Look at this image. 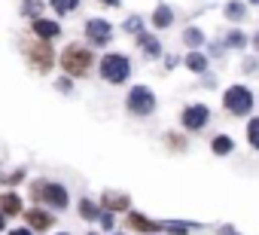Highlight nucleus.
<instances>
[{
    "label": "nucleus",
    "instance_id": "6",
    "mask_svg": "<svg viewBox=\"0 0 259 235\" xmlns=\"http://www.w3.org/2000/svg\"><path fill=\"white\" fill-rule=\"evenodd\" d=\"M207 120H210V110L204 104H189L183 110V129H189V132H201L207 126Z\"/></svg>",
    "mask_w": 259,
    "mask_h": 235
},
{
    "label": "nucleus",
    "instance_id": "22",
    "mask_svg": "<svg viewBox=\"0 0 259 235\" xmlns=\"http://www.w3.org/2000/svg\"><path fill=\"white\" fill-rule=\"evenodd\" d=\"M76 7H79V0H52V10L61 13V16L70 13V10H76Z\"/></svg>",
    "mask_w": 259,
    "mask_h": 235
},
{
    "label": "nucleus",
    "instance_id": "29",
    "mask_svg": "<svg viewBox=\"0 0 259 235\" xmlns=\"http://www.w3.org/2000/svg\"><path fill=\"white\" fill-rule=\"evenodd\" d=\"M101 4H104V7H119L122 0H101Z\"/></svg>",
    "mask_w": 259,
    "mask_h": 235
},
{
    "label": "nucleus",
    "instance_id": "21",
    "mask_svg": "<svg viewBox=\"0 0 259 235\" xmlns=\"http://www.w3.org/2000/svg\"><path fill=\"white\" fill-rule=\"evenodd\" d=\"M79 214H82V220H98V208H95V202L82 199V202H79Z\"/></svg>",
    "mask_w": 259,
    "mask_h": 235
},
{
    "label": "nucleus",
    "instance_id": "19",
    "mask_svg": "<svg viewBox=\"0 0 259 235\" xmlns=\"http://www.w3.org/2000/svg\"><path fill=\"white\" fill-rule=\"evenodd\" d=\"M183 43L195 49V46H201V43H204V34H201L198 28H186V31H183Z\"/></svg>",
    "mask_w": 259,
    "mask_h": 235
},
{
    "label": "nucleus",
    "instance_id": "25",
    "mask_svg": "<svg viewBox=\"0 0 259 235\" xmlns=\"http://www.w3.org/2000/svg\"><path fill=\"white\" fill-rule=\"evenodd\" d=\"M168 144H171L174 150H183V138H180V135H168Z\"/></svg>",
    "mask_w": 259,
    "mask_h": 235
},
{
    "label": "nucleus",
    "instance_id": "12",
    "mask_svg": "<svg viewBox=\"0 0 259 235\" xmlns=\"http://www.w3.org/2000/svg\"><path fill=\"white\" fill-rule=\"evenodd\" d=\"M128 226H132V229H138V232H156L159 229V223L156 220H147L144 214H128Z\"/></svg>",
    "mask_w": 259,
    "mask_h": 235
},
{
    "label": "nucleus",
    "instance_id": "15",
    "mask_svg": "<svg viewBox=\"0 0 259 235\" xmlns=\"http://www.w3.org/2000/svg\"><path fill=\"white\" fill-rule=\"evenodd\" d=\"M226 19L229 22H244L247 19V7L241 4V0H232V4H226Z\"/></svg>",
    "mask_w": 259,
    "mask_h": 235
},
{
    "label": "nucleus",
    "instance_id": "26",
    "mask_svg": "<svg viewBox=\"0 0 259 235\" xmlns=\"http://www.w3.org/2000/svg\"><path fill=\"white\" fill-rule=\"evenodd\" d=\"M101 223H104V229H113V211L101 214Z\"/></svg>",
    "mask_w": 259,
    "mask_h": 235
},
{
    "label": "nucleus",
    "instance_id": "11",
    "mask_svg": "<svg viewBox=\"0 0 259 235\" xmlns=\"http://www.w3.org/2000/svg\"><path fill=\"white\" fill-rule=\"evenodd\" d=\"M0 214H4V217H16V214H22V202H19L16 192H4V195H0Z\"/></svg>",
    "mask_w": 259,
    "mask_h": 235
},
{
    "label": "nucleus",
    "instance_id": "33",
    "mask_svg": "<svg viewBox=\"0 0 259 235\" xmlns=\"http://www.w3.org/2000/svg\"><path fill=\"white\" fill-rule=\"evenodd\" d=\"M250 4H259V0H250Z\"/></svg>",
    "mask_w": 259,
    "mask_h": 235
},
{
    "label": "nucleus",
    "instance_id": "1",
    "mask_svg": "<svg viewBox=\"0 0 259 235\" xmlns=\"http://www.w3.org/2000/svg\"><path fill=\"white\" fill-rule=\"evenodd\" d=\"M92 61L95 58H92V52L85 46H67L61 52V70L67 76H85L92 70Z\"/></svg>",
    "mask_w": 259,
    "mask_h": 235
},
{
    "label": "nucleus",
    "instance_id": "34",
    "mask_svg": "<svg viewBox=\"0 0 259 235\" xmlns=\"http://www.w3.org/2000/svg\"><path fill=\"white\" fill-rule=\"evenodd\" d=\"M92 235H98V232H92Z\"/></svg>",
    "mask_w": 259,
    "mask_h": 235
},
{
    "label": "nucleus",
    "instance_id": "35",
    "mask_svg": "<svg viewBox=\"0 0 259 235\" xmlns=\"http://www.w3.org/2000/svg\"><path fill=\"white\" fill-rule=\"evenodd\" d=\"M61 235H64V232H61Z\"/></svg>",
    "mask_w": 259,
    "mask_h": 235
},
{
    "label": "nucleus",
    "instance_id": "16",
    "mask_svg": "<svg viewBox=\"0 0 259 235\" xmlns=\"http://www.w3.org/2000/svg\"><path fill=\"white\" fill-rule=\"evenodd\" d=\"M171 22H174L171 7H156V13H153V25H156V28H171Z\"/></svg>",
    "mask_w": 259,
    "mask_h": 235
},
{
    "label": "nucleus",
    "instance_id": "30",
    "mask_svg": "<svg viewBox=\"0 0 259 235\" xmlns=\"http://www.w3.org/2000/svg\"><path fill=\"white\" fill-rule=\"evenodd\" d=\"M13 235H34L31 229H13Z\"/></svg>",
    "mask_w": 259,
    "mask_h": 235
},
{
    "label": "nucleus",
    "instance_id": "24",
    "mask_svg": "<svg viewBox=\"0 0 259 235\" xmlns=\"http://www.w3.org/2000/svg\"><path fill=\"white\" fill-rule=\"evenodd\" d=\"M165 226H168L174 235H186V232H189V226H186V223H165Z\"/></svg>",
    "mask_w": 259,
    "mask_h": 235
},
{
    "label": "nucleus",
    "instance_id": "27",
    "mask_svg": "<svg viewBox=\"0 0 259 235\" xmlns=\"http://www.w3.org/2000/svg\"><path fill=\"white\" fill-rule=\"evenodd\" d=\"M125 28H128V31H141V19H138V16H132Z\"/></svg>",
    "mask_w": 259,
    "mask_h": 235
},
{
    "label": "nucleus",
    "instance_id": "28",
    "mask_svg": "<svg viewBox=\"0 0 259 235\" xmlns=\"http://www.w3.org/2000/svg\"><path fill=\"white\" fill-rule=\"evenodd\" d=\"M220 235H238V232H235L232 226H220Z\"/></svg>",
    "mask_w": 259,
    "mask_h": 235
},
{
    "label": "nucleus",
    "instance_id": "20",
    "mask_svg": "<svg viewBox=\"0 0 259 235\" xmlns=\"http://www.w3.org/2000/svg\"><path fill=\"white\" fill-rule=\"evenodd\" d=\"M226 46H235V49L247 46V37H244V31H229V34H226Z\"/></svg>",
    "mask_w": 259,
    "mask_h": 235
},
{
    "label": "nucleus",
    "instance_id": "23",
    "mask_svg": "<svg viewBox=\"0 0 259 235\" xmlns=\"http://www.w3.org/2000/svg\"><path fill=\"white\" fill-rule=\"evenodd\" d=\"M247 138H250V144L259 150V120H250V123H247Z\"/></svg>",
    "mask_w": 259,
    "mask_h": 235
},
{
    "label": "nucleus",
    "instance_id": "7",
    "mask_svg": "<svg viewBox=\"0 0 259 235\" xmlns=\"http://www.w3.org/2000/svg\"><path fill=\"white\" fill-rule=\"evenodd\" d=\"M28 58H31V64H34L40 73H46V70L52 67V61H55V55H52V46H49L46 40H40V43L28 46Z\"/></svg>",
    "mask_w": 259,
    "mask_h": 235
},
{
    "label": "nucleus",
    "instance_id": "13",
    "mask_svg": "<svg viewBox=\"0 0 259 235\" xmlns=\"http://www.w3.org/2000/svg\"><path fill=\"white\" fill-rule=\"evenodd\" d=\"M138 43H141V49H144V55H147V58H159L162 46H159V40H156L153 34H141V37H138Z\"/></svg>",
    "mask_w": 259,
    "mask_h": 235
},
{
    "label": "nucleus",
    "instance_id": "32",
    "mask_svg": "<svg viewBox=\"0 0 259 235\" xmlns=\"http://www.w3.org/2000/svg\"><path fill=\"white\" fill-rule=\"evenodd\" d=\"M4 223H7V220H4V214H0V229H4Z\"/></svg>",
    "mask_w": 259,
    "mask_h": 235
},
{
    "label": "nucleus",
    "instance_id": "10",
    "mask_svg": "<svg viewBox=\"0 0 259 235\" xmlns=\"http://www.w3.org/2000/svg\"><path fill=\"white\" fill-rule=\"evenodd\" d=\"M34 34L40 40H52V37L61 34V25L58 22H49V19H34Z\"/></svg>",
    "mask_w": 259,
    "mask_h": 235
},
{
    "label": "nucleus",
    "instance_id": "9",
    "mask_svg": "<svg viewBox=\"0 0 259 235\" xmlns=\"http://www.w3.org/2000/svg\"><path fill=\"white\" fill-rule=\"evenodd\" d=\"M25 220H28V226L31 229H37V232H43V229H49L52 226V214L49 211H40V208H31V211H25Z\"/></svg>",
    "mask_w": 259,
    "mask_h": 235
},
{
    "label": "nucleus",
    "instance_id": "4",
    "mask_svg": "<svg viewBox=\"0 0 259 235\" xmlns=\"http://www.w3.org/2000/svg\"><path fill=\"white\" fill-rule=\"evenodd\" d=\"M128 110H132L135 116H150L156 110V95L147 86H135L132 92H128Z\"/></svg>",
    "mask_w": 259,
    "mask_h": 235
},
{
    "label": "nucleus",
    "instance_id": "18",
    "mask_svg": "<svg viewBox=\"0 0 259 235\" xmlns=\"http://www.w3.org/2000/svg\"><path fill=\"white\" fill-rule=\"evenodd\" d=\"M104 208H107V211H128V195L107 192V195H104Z\"/></svg>",
    "mask_w": 259,
    "mask_h": 235
},
{
    "label": "nucleus",
    "instance_id": "2",
    "mask_svg": "<svg viewBox=\"0 0 259 235\" xmlns=\"http://www.w3.org/2000/svg\"><path fill=\"white\" fill-rule=\"evenodd\" d=\"M128 73H132V61H128L125 55L110 52V55L101 58V76H104L107 83H125Z\"/></svg>",
    "mask_w": 259,
    "mask_h": 235
},
{
    "label": "nucleus",
    "instance_id": "8",
    "mask_svg": "<svg viewBox=\"0 0 259 235\" xmlns=\"http://www.w3.org/2000/svg\"><path fill=\"white\" fill-rule=\"evenodd\" d=\"M85 37H89L95 46H107L110 37H113V28H110V22H104V19H92V22H85Z\"/></svg>",
    "mask_w": 259,
    "mask_h": 235
},
{
    "label": "nucleus",
    "instance_id": "5",
    "mask_svg": "<svg viewBox=\"0 0 259 235\" xmlns=\"http://www.w3.org/2000/svg\"><path fill=\"white\" fill-rule=\"evenodd\" d=\"M34 199L52 208H67V189L61 183H34Z\"/></svg>",
    "mask_w": 259,
    "mask_h": 235
},
{
    "label": "nucleus",
    "instance_id": "31",
    "mask_svg": "<svg viewBox=\"0 0 259 235\" xmlns=\"http://www.w3.org/2000/svg\"><path fill=\"white\" fill-rule=\"evenodd\" d=\"M253 49L259 52V31H256V37H253Z\"/></svg>",
    "mask_w": 259,
    "mask_h": 235
},
{
    "label": "nucleus",
    "instance_id": "14",
    "mask_svg": "<svg viewBox=\"0 0 259 235\" xmlns=\"http://www.w3.org/2000/svg\"><path fill=\"white\" fill-rule=\"evenodd\" d=\"M210 150H213L217 156H229V153L235 150V144H232V138H229V135H217V138L210 141Z\"/></svg>",
    "mask_w": 259,
    "mask_h": 235
},
{
    "label": "nucleus",
    "instance_id": "17",
    "mask_svg": "<svg viewBox=\"0 0 259 235\" xmlns=\"http://www.w3.org/2000/svg\"><path fill=\"white\" fill-rule=\"evenodd\" d=\"M186 67H189L192 73H204V70H207V58H204L201 52H195V49H192V52L186 55Z\"/></svg>",
    "mask_w": 259,
    "mask_h": 235
},
{
    "label": "nucleus",
    "instance_id": "3",
    "mask_svg": "<svg viewBox=\"0 0 259 235\" xmlns=\"http://www.w3.org/2000/svg\"><path fill=\"white\" fill-rule=\"evenodd\" d=\"M223 104H226L229 113H235V116H247V113L253 110V92H250L247 86H229L226 95H223Z\"/></svg>",
    "mask_w": 259,
    "mask_h": 235
}]
</instances>
